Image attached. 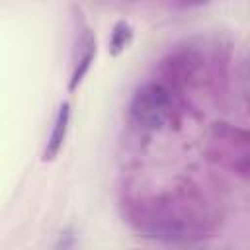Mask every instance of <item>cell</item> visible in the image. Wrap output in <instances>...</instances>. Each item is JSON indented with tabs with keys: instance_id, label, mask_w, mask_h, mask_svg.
<instances>
[{
	"instance_id": "6da1fadb",
	"label": "cell",
	"mask_w": 250,
	"mask_h": 250,
	"mask_svg": "<svg viewBox=\"0 0 250 250\" xmlns=\"http://www.w3.org/2000/svg\"><path fill=\"white\" fill-rule=\"evenodd\" d=\"M123 213L139 234L162 242H195L213 234L221 223L219 203L189 182L131 197Z\"/></svg>"
},
{
	"instance_id": "7a4b0ae2",
	"label": "cell",
	"mask_w": 250,
	"mask_h": 250,
	"mask_svg": "<svg viewBox=\"0 0 250 250\" xmlns=\"http://www.w3.org/2000/svg\"><path fill=\"white\" fill-rule=\"evenodd\" d=\"M156 72L162 84L184 96L188 90L219 84L225 78V59L201 41H184L160 59Z\"/></svg>"
},
{
	"instance_id": "3957f363",
	"label": "cell",
	"mask_w": 250,
	"mask_h": 250,
	"mask_svg": "<svg viewBox=\"0 0 250 250\" xmlns=\"http://www.w3.org/2000/svg\"><path fill=\"white\" fill-rule=\"evenodd\" d=\"M184 111V96H180L160 80L141 84L129 102V117L135 125L148 131H166L180 127Z\"/></svg>"
},
{
	"instance_id": "277c9868",
	"label": "cell",
	"mask_w": 250,
	"mask_h": 250,
	"mask_svg": "<svg viewBox=\"0 0 250 250\" xmlns=\"http://www.w3.org/2000/svg\"><path fill=\"white\" fill-rule=\"evenodd\" d=\"M207 156L217 166L246 180L250 172V137L248 131L229 121H215L209 129Z\"/></svg>"
},
{
	"instance_id": "5b68a950",
	"label": "cell",
	"mask_w": 250,
	"mask_h": 250,
	"mask_svg": "<svg viewBox=\"0 0 250 250\" xmlns=\"http://www.w3.org/2000/svg\"><path fill=\"white\" fill-rule=\"evenodd\" d=\"M76 29V41H74V51H72V68H70V78H68V92H76L78 86L82 84L84 76L88 74L96 53H98V43H96V33L94 29L84 21L82 14Z\"/></svg>"
},
{
	"instance_id": "8992f818",
	"label": "cell",
	"mask_w": 250,
	"mask_h": 250,
	"mask_svg": "<svg viewBox=\"0 0 250 250\" xmlns=\"http://www.w3.org/2000/svg\"><path fill=\"white\" fill-rule=\"evenodd\" d=\"M68 123H70V104L62 102L57 109L51 133H49L45 148H43V156H41L43 162H53L59 156V152L62 150L64 141H66V133H68Z\"/></svg>"
},
{
	"instance_id": "52a82bcc",
	"label": "cell",
	"mask_w": 250,
	"mask_h": 250,
	"mask_svg": "<svg viewBox=\"0 0 250 250\" xmlns=\"http://www.w3.org/2000/svg\"><path fill=\"white\" fill-rule=\"evenodd\" d=\"M133 37H135V29L133 25L127 21V20H117L111 27V33H109V39H107V53L109 57H119L123 55L131 43H133Z\"/></svg>"
},
{
	"instance_id": "ba28073f",
	"label": "cell",
	"mask_w": 250,
	"mask_h": 250,
	"mask_svg": "<svg viewBox=\"0 0 250 250\" xmlns=\"http://www.w3.org/2000/svg\"><path fill=\"white\" fill-rule=\"evenodd\" d=\"M74 246H76V232L72 227H66L64 230H61L53 250H74Z\"/></svg>"
}]
</instances>
